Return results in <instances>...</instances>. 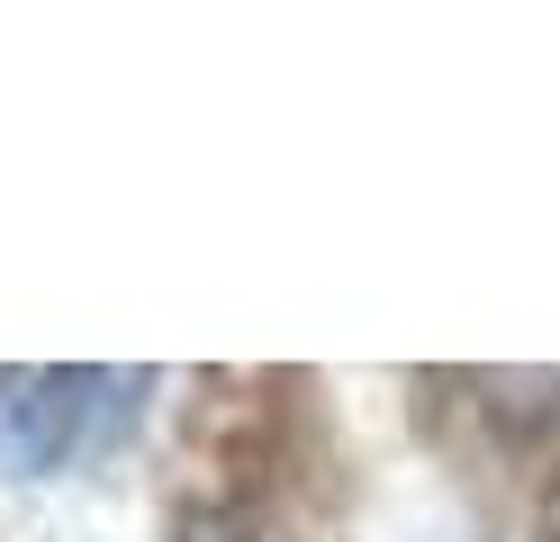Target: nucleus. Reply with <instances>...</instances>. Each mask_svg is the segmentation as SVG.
<instances>
[{
    "label": "nucleus",
    "mask_w": 560,
    "mask_h": 542,
    "mask_svg": "<svg viewBox=\"0 0 560 542\" xmlns=\"http://www.w3.org/2000/svg\"><path fill=\"white\" fill-rule=\"evenodd\" d=\"M109 389H118L109 371H0V470H19V480L63 470L91 443Z\"/></svg>",
    "instance_id": "1"
}]
</instances>
